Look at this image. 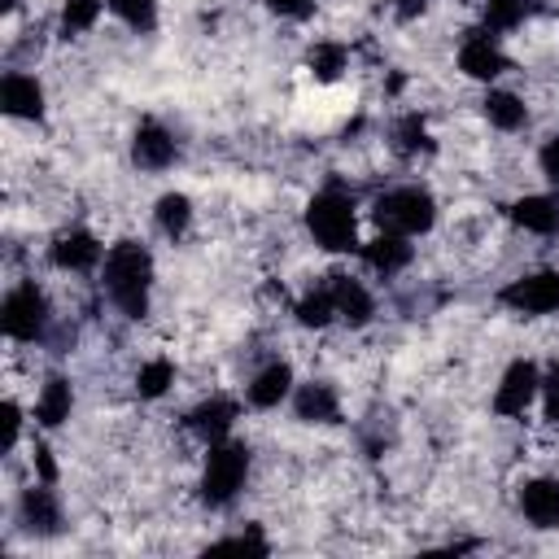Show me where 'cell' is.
<instances>
[{
	"label": "cell",
	"instance_id": "1",
	"mask_svg": "<svg viewBox=\"0 0 559 559\" xmlns=\"http://www.w3.org/2000/svg\"><path fill=\"white\" fill-rule=\"evenodd\" d=\"M105 293L127 319L148 314V293H153V253L140 240H118L105 253Z\"/></svg>",
	"mask_w": 559,
	"mask_h": 559
},
{
	"label": "cell",
	"instance_id": "2",
	"mask_svg": "<svg viewBox=\"0 0 559 559\" xmlns=\"http://www.w3.org/2000/svg\"><path fill=\"white\" fill-rule=\"evenodd\" d=\"M306 231L314 236L319 249L328 253H345L358 245V214H354V197L336 192V188H323L310 197L306 205Z\"/></svg>",
	"mask_w": 559,
	"mask_h": 559
},
{
	"label": "cell",
	"instance_id": "3",
	"mask_svg": "<svg viewBox=\"0 0 559 559\" xmlns=\"http://www.w3.org/2000/svg\"><path fill=\"white\" fill-rule=\"evenodd\" d=\"M371 218L380 231H397V236H424L437 223V201L428 188H389L376 197Z\"/></svg>",
	"mask_w": 559,
	"mask_h": 559
},
{
	"label": "cell",
	"instance_id": "4",
	"mask_svg": "<svg viewBox=\"0 0 559 559\" xmlns=\"http://www.w3.org/2000/svg\"><path fill=\"white\" fill-rule=\"evenodd\" d=\"M249 476V445L245 441H210L205 467H201V502L227 507Z\"/></svg>",
	"mask_w": 559,
	"mask_h": 559
},
{
	"label": "cell",
	"instance_id": "5",
	"mask_svg": "<svg viewBox=\"0 0 559 559\" xmlns=\"http://www.w3.org/2000/svg\"><path fill=\"white\" fill-rule=\"evenodd\" d=\"M0 328L9 341H39L44 328H48V293L35 284V280H22L4 293V306H0Z\"/></svg>",
	"mask_w": 559,
	"mask_h": 559
},
{
	"label": "cell",
	"instance_id": "6",
	"mask_svg": "<svg viewBox=\"0 0 559 559\" xmlns=\"http://www.w3.org/2000/svg\"><path fill=\"white\" fill-rule=\"evenodd\" d=\"M515 314H559V271H528L498 293Z\"/></svg>",
	"mask_w": 559,
	"mask_h": 559
},
{
	"label": "cell",
	"instance_id": "7",
	"mask_svg": "<svg viewBox=\"0 0 559 559\" xmlns=\"http://www.w3.org/2000/svg\"><path fill=\"white\" fill-rule=\"evenodd\" d=\"M537 393H542V371H537V362H533V358H515V362L502 371L498 389H493V415L515 419V415L528 411V402H533Z\"/></svg>",
	"mask_w": 559,
	"mask_h": 559
},
{
	"label": "cell",
	"instance_id": "8",
	"mask_svg": "<svg viewBox=\"0 0 559 559\" xmlns=\"http://www.w3.org/2000/svg\"><path fill=\"white\" fill-rule=\"evenodd\" d=\"M459 70L476 83H493L507 70V52L489 31H467V39L459 44Z\"/></svg>",
	"mask_w": 559,
	"mask_h": 559
},
{
	"label": "cell",
	"instance_id": "9",
	"mask_svg": "<svg viewBox=\"0 0 559 559\" xmlns=\"http://www.w3.org/2000/svg\"><path fill=\"white\" fill-rule=\"evenodd\" d=\"M0 105H4L9 118L35 122V118L44 114V87H39V79L26 74V70H9V74L0 79Z\"/></svg>",
	"mask_w": 559,
	"mask_h": 559
},
{
	"label": "cell",
	"instance_id": "10",
	"mask_svg": "<svg viewBox=\"0 0 559 559\" xmlns=\"http://www.w3.org/2000/svg\"><path fill=\"white\" fill-rule=\"evenodd\" d=\"M520 515L533 528H559V476H533L520 485Z\"/></svg>",
	"mask_w": 559,
	"mask_h": 559
},
{
	"label": "cell",
	"instance_id": "11",
	"mask_svg": "<svg viewBox=\"0 0 559 559\" xmlns=\"http://www.w3.org/2000/svg\"><path fill=\"white\" fill-rule=\"evenodd\" d=\"M175 153H179V144H175V135L162 127V122H140L135 127V135H131V162L140 166V170H166L170 162H175Z\"/></svg>",
	"mask_w": 559,
	"mask_h": 559
},
{
	"label": "cell",
	"instance_id": "12",
	"mask_svg": "<svg viewBox=\"0 0 559 559\" xmlns=\"http://www.w3.org/2000/svg\"><path fill=\"white\" fill-rule=\"evenodd\" d=\"M48 262L57 271H92L100 262V240L87 227H70L48 245Z\"/></svg>",
	"mask_w": 559,
	"mask_h": 559
},
{
	"label": "cell",
	"instance_id": "13",
	"mask_svg": "<svg viewBox=\"0 0 559 559\" xmlns=\"http://www.w3.org/2000/svg\"><path fill=\"white\" fill-rule=\"evenodd\" d=\"M328 288H332V301H336V319H345L349 328H367L371 314H376V297L367 293V284L358 275H328Z\"/></svg>",
	"mask_w": 559,
	"mask_h": 559
},
{
	"label": "cell",
	"instance_id": "14",
	"mask_svg": "<svg viewBox=\"0 0 559 559\" xmlns=\"http://www.w3.org/2000/svg\"><path fill=\"white\" fill-rule=\"evenodd\" d=\"M236 415H240V406L231 397H205L188 411V432L201 437V441H223L231 432Z\"/></svg>",
	"mask_w": 559,
	"mask_h": 559
},
{
	"label": "cell",
	"instance_id": "15",
	"mask_svg": "<svg viewBox=\"0 0 559 559\" xmlns=\"http://www.w3.org/2000/svg\"><path fill=\"white\" fill-rule=\"evenodd\" d=\"M22 524L35 533V537H52V533H61V502H57V493L48 489V480L44 485H31L26 493H22Z\"/></svg>",
	"mask_w": 559,
	"mask_h": 559
},
{
	"label": "cell",
	"instance_id": "16",
	"mask_svg": "<svg viewBox=\"0 0 559 559\" xmlns=\"http://www.w3.org/2000/svg\"><path fill=\"white\" fill-rule=\"evenodd\" d=\"M511 218H515V227L528 231V236H555V231H559V197H550V192H528V197H520V201L511 205Z\"/></svg>",
	"mask_w": 559,
	"mask_h": 559
},
{
	"label": "cell",
	"instance_id": "17",
	"mask_svg": "<svg viewBox=\"0 0 559 559\" xmlns=\"http://www.w3.org/2000/svg\"><path fill=\"white\" fill-rule=\"evenodd\" d=\"M411 258H415V249L406 245V236H397V231H380V236H371L367 245H362V262L376 271V275H397V271H406L411 266Z\"/></svg>",
	"mask_w": 559,
	"mask_h": 559
},
{
	"label": "cell",
	"instance_id": "18",
	"mask_svg": "<svg viewBox=\"0 0 559 559\" xmlns=\"http://www.w3.org/2000/svg\"><path fill=\"white\" fill-rule=\"evenodd\" d=\"M293 393V367L288 362H266L249 384H245V402L249 406H258V411H271V406H280L284 397Z\"/></svg>",
	"mask_w": 559,
	"mask_h": 559
},
{
	"label": "cell",
	"instance_id": "19",
	"mask_svg": "<svg viewBox=\"0 0 559 559\" xmlns=\"http://www.w3.org/2000/svg\"><path fill=\"white\" fill-rule=\"evenodd\" d=\"M293 411H297L301 424H332V419L341 415V402H336V389H332V384L306 380V384H297V393H293Z\"/></svg>",
	"mask_w": 559,
	"mask_h": 559
},
{
	"label": "cell",
	"instance_id": "20",
	"mask_svg": "<svg viewBox=\"0 0 559 559\" xmlns=\"http://www.w3.org/2000/svg\"><path fill=\"white\" fill-rule=\"evenodd\" d=\"M70 411H74V389H70V380H66V376H48L44 389H39V397H35V419H39L44 428H61V424L70 419Z\"/></svg>",
	"mask_w": 559,
	"mask_h": 559
},
{
	"label": "cell",
	"instance_id": "21",
	"mask_svg": "<svg viewBox=\"0 0 559 559\" xmlns=\"http://www.w3.org/2000/svg\"><path fill=\"white\" fill-rule=\"evenodd\" d=\"M480 114H485V122L489 127H498V131H520L524 122H528V105H524V96H515V92H489L485 100H480Z\"/></svg>",
	"mask_w": 559,
	"mask_h": 559
},
{
	"label": "cell",
	"instance_id": "22",
	"mask_svg": "<svg viewBox=\"0 0 559 559\" xmlns=\"http://www.w3.org/2000/svg\"><path fill=\"white\" fill-rule=\"evenodd\" d=\"M306 66H310L314 83H336V79L349 70V48H345L341 39H319V44L310 48Z\"/></svg>",
	"mask_w": 559,
	"mask_h": 559
},
{
	"label": "cell",
	"instance_id": "23",
	"mask_svg": "<svg viewBox=\"0 0 559 559\" xmlns=\"http://www.w3.org/2000/svg\"><path fill=\"white\" fill-rule=\"evenodd\" d=\"M153 223H157L170 240H179V236L192 227V201H188L183 192H162L157 205H153Z\"/></svg>",
	"mask_w": 559,
	"mask_h": 559
},
{
	"label": "cell",
	"instance_id": "24",
	"mask_svg": "<svg viewBox=\"0 0 559 559\" xmlns=\"http://www.w3.org/2000/svg\"><path fill=\"white\" fill-rule=\"evenodd\" d=\"M293 314H297V323H301V328H314V332H319V328H328V323L336 319V301H332V288H328V284L310 288V293L297 301V310H293Z\"/></svg>",
	"mask_w": 559,
	"mask_h": 559
},
{
	"label": "cell",
	"instance_id": "25",
	"mask_svg": "<svg viewBox=\"0 0 559 559\" xmlns=\"http://www.w3.org/2000/svg\"><path fill=\"white\" fill-rule=\"evenodd\" d=\"M533 0H485V31L502 35V31H520L528 17Z\"/></svg>",
	"mask_w": 559,
	"mask_h": 559
},
{
	"label": "cell",
	"instance_id": "26",
	"mask_svg": "<svg viewBox=\"0 0 559 559\" xmlns=\"http://www.w3.org/2000/svg\"><path fill=\"white\" fill-rule=\"evenodd\" d=\"M170 384H175V362H170V358H148V362H140V371H135V393H140V397H162Z\"/></svg>",
	"mask_w": 559,
	"mask_h": 559
},
{
	"label": "cell",
	"instance_id": "27",
	"mask_svg": "<svg viewBox=\"0 0 559 559\" xmlns=\"http://www.w3.org/2000/svg\"><path fill=\"white\" fill-rule=\"evenodd\" d=\"M393 148H397V153H406V157H415V153H432L428 127H424V118H419V114L397 118V127H393Z\"/></svg>",
	"mask_w": 559,
	"mask_h": 559
},
{
	"label": "cell",
	"instance_id": "28",
	"mask_svg": "<svg viewBox=\"0 0 559 559\" xmlns=\"http://www.w3.org/2000/svg\"><path fill=\"white\" fill-rule=\"evenodd\" d=\"M105 0H66L61 4V31L66 35H79V31H92L96 17H100Z\"/></svg>",
	"mask_w": 559,
	"mask_h": 559
},
{
	"label": "cell",
	"instance_id": "29",
	"mask_svg": "<svg viewBox=\"0 0 559 559\" xmlns=\"http://www.w3.org/2000/svg\"><path fill=\"white\" fill-rule=\"evenodd\" d=\"M131 31H153L157 26V0H105Z\"/></svg>",
	"mask_w": 559,
	"mask_h": 559
},
{
	"label": "cell",
	"instance_id": "30",
	"mask_svg": "<svg viewBox=\"0 0 559 559\" xmlns=\"http://www.w3.org/2000/svg\"><path fill=\"white\" fill-rule=\"evenodd\" d=\"M542 415H546L550 428H559V358L542 376Z\"/></svg>",
	"mask_w": 559,
	"mask_h": 559
},
{
	"label": "cell",
	"instance_id": "31",
	"mask_svg": "<svg viewBox=\"0 0 559 559\" xmlns=\"http://www.w3.org/2000/svg\"><path fill=\"white\" fill-rule=\"evenodd\" d=\"M537 166H542V175H546L550 183H559V131L546 135V144H542V153H537Z\"/></svg>",
	"mask_w": 559,
	"mask_h": 559
},
{
	"label": "cell",
	"instance_id": "32",
	"mask_svg": "<svg viewBox=\"0 0 559 559\" xmlns=\"http://www.w3.org/2000/svg\"><path fill=\"white\" fill-rule=\"evenodd\" d=\"M266 9L280 17H306V13H314V0H266Z\"/></svg>",
	"mask_w": 559,
	"mask_h": 559
},
{
	"label": "cell",
	"instance_id": "33",
	"mask_svg": "<svg viewBox=\"0 0 559 559\" xmlns=\"http://www.w3.org/2000/svg\"><path fill=\"white\" fill-rule=\"evenodd\" d=\"M17 428H22V411H17V402L9 397V402H4V450L17 445Z\"/></svg>",
	"mask_w": 559,
	"mask_h": 559
},
{
	"label": "cell",
	"instance_id": "34",
	"mask_svg": "<svg viewBox=\"0 0 559 559\" xmlns=\"http://www.w3.org/2000/svg\"><path fill=\"white\" fill-rule=\"evenodd\" d=\"M31 463H35V472H39V480H48V485L57 480V463H52V450H48V445H35V450H31Z\"/></svg>",
	"mask_w": 559,
	"mask_h": 559
},
{
	"label": "cell",
	"instance_id": "35",
	"mask_svg": "<svg viewBox=\"0 0 559 559\" xmlns=\"http://www.w3.org/2000/svg\"><path fill=\"white\" fill-rule=\"evenodd\" d=\"M428 9V0H393V13L397 17H419Z\"/></svg>",
	"mask_w": 559,
	"mask_h": 559
}]
</instances>
